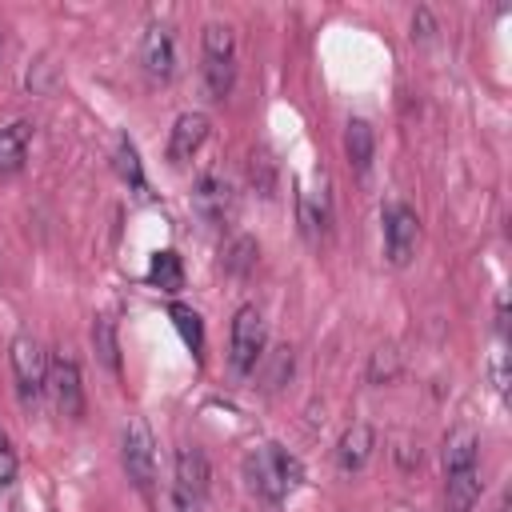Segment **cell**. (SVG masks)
<instances>
[{
    "mask_svg": "<svg viewBox=\"0 0 512 512\" xmlns=\"http://www.w3.org/2000/svg\"><path fill=\"white\" fill-rule=\"evenodd\" d=\"M244 476H248V488L264 500V504H280L292 488H300L304 480V464L280 448V444H260L244 456Z\"/></svg>",
    "mask_w": 512,
    "mask_h": 512,
    "instance_id": "cell-1",
    "label": "cell"
},
{
    "mask_svg": "<svg viewBox=\"0 0 512 512\" xmlns=\"http://www.w3.org/2000/svg\"><path fill=\"white\" fill-rule=\"evenodd\" d=\"M8 360H12V376H16V392L24 404H36L48 392V352L32 332L12 336L8 344Z\"/></svg>",
    "mask_w": 512,
    "mask_h": 512,
    "instance_id": "cell-2",
    "label": "cell"
},
{
    "mask_svg": "<svg viewBox=\"0 0 512 512\" xmlns=\"http://www.w3.org/2000/svg\"><path fill=\"white\" fill-rule=\"evenodd\" d=\"M120 460H124L128 480L148 496L156 484V440H152V428L144 416H128V424L120 432Z\"/></svg>",
    "mask_w": 512,
    "mask_h": 512,
    "instance_id": "cell-3",
    "label": "cell"
},
{
    "mask_svg": "<svg viewBox=\"0 0 512 512\" xmlns=\"http://www.w3.org/2000/svg\"><path fill=\"white\" fill-rule=\"evenodd\" d=\"M264 344H268V328L256 304H240L232 316V344H228V360L236 376L256 372V364L264 360Z\"/></svg>",
    "mask_w": 512,
    "mask_h": 512,
    "instance_id": "cell-4",
    "label": "cell"
},
{
    "mask_svg": "<svg viewBox=\"0 0 512 512\" xmlns=\"http://www.w3.org/2000/svg\"><path fill=\"white\" fill-rule=\"evenodd\" d=\"M380 220H384V256L388 264L404 268L412 256H416V240H420V216L412 204L404 200H388L380 208Z\"/></svg>",
    "mask_w": 512,
    "mask_h": 512,
    "instance_id": "cell-5",
    "label": "cell"
},
{
    "mask_svg": "<svg viewBox=\"0 0 512 512\" xmlns=\"http://www.w3.org/2000/svg\"><path fill=\"white\" fill-rule=\"evenodd\" d=\"M296 220H300V232H304L308 240L328 236V224H332V192H328L324 168H316L308 180H300V192H296Z\"/></svg>",
    "mask_w": 512,
    "mask_h": 512,
    "instance_id": "cell-6",
    "label": "cell"
},
{
    "mask_svg": "<svg viewBox=\"0 0 512 512\" xmlns=\"http://www.w3.org/2000/svg\"><path fill=\"white\" fill-rule=\"evenodd\" d=\"M192 208L204 224L212 228H224L236 212V196H232V184L220 176V172H200L196 188H192Z\"/></svg>",
    "mask_w": 512,
    "mask_h": 512,
    "instance_id": "cell-7",
    "label": "cell"
},
{
    "mask_svg": "<svg viewBox=\"0 0 512 512\" xmlns=\"http://www.w3.org/2000/svg\"><path fill=\"white\" fill-rule=\"evenodd\" d=\"M48 392L60 408V416L80 420L84 416V384H80V368L72 356H52L48 360Z\"/></svg>",
    "mask_w": 512,
    "mask_h": 512,
    "instance_id": "cell-8",
    "label": "cell"
},
{
    "mask_svg": "<svg viewBox=\"0 0 512 512\" xmlns=\"http://www.w3.org/2000/svg\"><path fill=\"white\" fill-rule=\"evenodd\" d=\"M140 64L152 80H168L176 68V44H172V28L168 24H152L140 40Z\"/></svg>",
    "mask_w": 512,
    "mask_h": 512,
    "instance_id": "cell-9",
    "label": "cell"
},
{
    "mask_svg": "<svg viewBox=\"0 0 512 512\" xmlns=\"http://www.w3.org/2000/svg\"><path fill=\"white\" fill-rule=\"evenodd\" d=\"M204 140H208V116L204 112H180L172 132H168V160L172 164L192 160Z\"/></svg>",
    "mask_w": 512,
    "mask_h": 512,
    "instance_id": "cell-10",
    "label": "cell"
},
{
    "mask_svg": "<svg viewBox=\"0 0 512 512\" xmlns=\"http://www.w3.org/2000/svg\"><path fill=\"white\" fill-rule=\"evenodd\" d=\"M208 480H212V472H208V456H204V448H196V444H180L176 448V488H184L188 496H196V500H204L208 496Z\"/></svg>",
    "mask_w": 512,
    "mask_h": 512,
    "instance_id": "cell-11",
    "label": "cell"
},
{
    "mask_svg": "<svg viewBox=\"0 0 512 512\" xmlns=\"http://www.w3.org/2000/svg\"><path fill=\"white\" fill-rule=\"evenodd\" d=\"M372 448H376V432H372V424H364V420L348 424L344 436L336 440V464H340V472H360V468L368 464Z\"/></svg>",
    "mask_w": 512,
    "mask_h": 512,
    "instance_id": "cell-12",
    "label": "cell"
},
{
    "mask_svg": "<svg viewBox=\"0 0 512 512\" xmlns=\"http://www.w3.org/2000/svg\"><path fill=\"white\" fill-rule=\"evenodd\" d=\"M484 492L480 468H460V472H444V512H472L476 500Z\"/></svg>",
    "mask_w": 512,
    "mask_h": 512,
    "instance_id": "cell-13",
    "label": "cell"
},
{
    "mask_svg": "<svg viewBox=\"0 0 512 512\" xmlns=\"http://www.w3.org/2000/svg\"><path fill=\"white\" fill-rule=\"evenodd\" d=\"M344 152H348V164L356 172H368V164L376 156V132H372V124L364 116H352L344 124Z\"/></svg>",
    "mask_w": 512,
    "mask_h": 512,
    "instance_id": "cell-14",
    "label": "cell"
},
{
    "mask_svg": "<svg viewBox=\"0 0 512 512\" xmlns=\"http://www.w3.org/2000/svg\"><path fill=\"white\" fill-rule=\"evenodd\" d=\"M476 452H480V440H476V432L472 428H452L448 436H444V472H460V468H476Z\"/></svg>",
    "mask_w": 512,
    "mask_h": 512,
    "instance_id": "cell-15",
    "label": "cell"
},
{
    "mask_svg": "<svg viewBox=\"0 0 512 512\" xmlns=\"http://www.w3.org/2000/svg\"><path fill=\"white\" fill-rule=\"evenodd\" d=\"M28 136H32V128H28L24 120H16V124L0 128V176H12V172H20V168H24Z\"/></svg>",
    "mask_w": 512,
    "mask_h": 512,
    "instance_id": "cell-16",
    "label": "cell"
},
{
    "mask_svg": "<svg viewBox=\"0 0 512 512\" xmlns=\"http://www.w3.org/2000/svg\"><path fill=\"white\" fill-rule=\"evenodd\" d=\"M148 284L160 288V292H168V296L184 288V264H180V256H176L172 248H160V252L152 256V264H148Z\"/></svg>",
    "mask_w": 512,
    "mask_h": 512,
    "instance_id": "cell-17",
    "label": "cell"
},
{
    "mask_svg": "<svg viewBox=\"0 0 512 512\" xmlns=\"http://www.w3.org/2000/svg\"><path fill=\"white\" fill-rule=\"evenodd\" d=\"M92 348H96L100 364L120 376V344H116V324L108 316H96L92 320Z\"/></svg>",
    "mask_w": 512,
    "mask_h": 512,
    "instance_id": "cell-18",
    "label": "cell"
},
{
    "mask_svg": "<svg viewBox=\"0 0 512 512\" xmlns=\"http://www.w3.org/2000/svg\"><path fill=\"white\" fill-rule=\"evenodd\" d=\"M200 44H204V60H236V36H232V28L220 24V20L204 24Z\"/></svg>",
    "mask_w": 512,
    "mask_h": 512,
    "instance_id": "cell-19",
    "label": "cell"
},
{
    "mask_svg": "<svg viewBox=\"0 0 512 512\" xmlns=\"http://www.w3.org/2000/svg\"><path fill=\"white\" fill-rule=\"evenodd\" d=\"M256 256H260L256 240H252V236H236V240L224 248V268H228L232 276H248V272L256 268Z\"/></svg>",
    "mask_w": 512,
    "mask_h": 512,
    "instance_id": "cell-20",
    "label": "cell"
},
{
    "mask_svg": "<svg viewBox=\"0 0 512 512\" xmlns=\"http://www.w3.org/2000/svg\"><path fill=\"white\" fill-rule=\"evenodd\" d=\"M168 316H172V324H176L180 340H184L192 352H200V348H204V324H200V312H192L188 304H172V308H168Z\"/></svg>",
    "mask_w": 512,
    "mask_h": 512,
    "instance_id": "cell-21",
    "label": "cell"
},
{
    "mask_svg": "<svg viewBox=\"0 0 512 512\" xmlns=\"http://www.w3.org/2000/svg\"><path fill=\"white\" fill-rule=\"evenodd\" d=\"M116 172H120L136 192L148 188V184H144V168H140V152H136V144H132L128 136H120V144H116Z\"/></svg>",
    "mask_w": 512,
    "mask_h": 512,
    "instance_id": "cell-22",
    "label": "cell"
},
{
    "mask_svg": "<svg viewBox=\"0 0 512 512\" xmlns=\"http://www.w3.org/2000/svg\"><path fill=\"white\" fill-rule=\"evenodd\" d=\"M396 372H400V356H396V348H376L372 360H368V380H372V384H388Z\"/></svg>",
    "mask_w": 512,
    "mask_h": 512,
    "instance_id": "cell-23",
    "label": "cell"
},
{
    "mask_svg": "<svg viewBox=\"0 0 512 512\" xmlns=\"http://www.w3.org/2000/svg\"><path fill=\"white\" fill-rule=\"evenodd\" d=\"M200 504H204V500H196V496H188L184 488L172 484V488L164 492V508H160V512H200Z\"/></svg>",
    "mask_w": 512,
    "mask_h": 512,
    "instance_id": "cell-24",
    "label": "cell"
},
{
    "mask_svg": "<svg viewBox=\"0 0 512 512\" xmlns=\"http://www.w3.org/2000/svg\"><path fill=\"white\" fill-rule=\"evenodd\" d=\"M488 372H492V388L504 396L508 392V372H504V348H496L492 352V360H488Z\"/></svg>",
    "mask_w": 512,
    "mask_h": 512,
    "instance_id": "cell-25",
    "label": "cell"
},
{
    "mask_svg": "<svg viewBox=\"0 0 512 512\" xmlns=\"http://www.w3.org/2000/svg\"><path fill=\"white\" fill-rule=\"evenodd\" d=\"M432 32H436L432 12H428V8H416V16H412V40H428Z\"/></svg>",
    "mask_w": 512,
    "mask_h": 512,
    "instance_id": "cell-26",
    "label": "cell"
},
{
    "mask_svg": "<svg viewBox=\"0 0 512 512\" xmlns=\"http://www.w3.org/2000/svg\"><path fill=\"white\" fill-rule=\"evenodd\" d=\"M16 480V452L8 448V440L0 436V484H12Z\"/></svg>",
    "mask_w": 512,
    "mask_h": 512,
    "instance_id": "cell-27",
    "label": "cell"
},
{
    "mask_svg": "<svg viewBox=\"0 0 512 512\" xmlns=\"http://www.w3.org/2000/svg\"><path fill=\"white\" fill-rule=\"evenodd\" d=\"M500 512H508V496H504V500H500Z\"/></svg>",
    "mask_w": 512,
    "mask_h": 512,
    "instance_id": "cell-28",
    "label": "cell"
}]
</instances>
